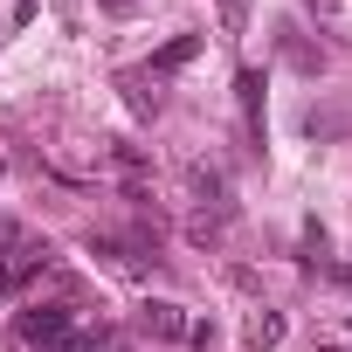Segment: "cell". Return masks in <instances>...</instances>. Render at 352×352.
<instances>
[{
  "label": "cell",
  "mask_w": 352,
  "mask_h": 352,
  "mask_svg": "<svg viewBox=\"0 0 352 352\" xmlns=\"http://www.w3.org/2000/svg\"><path fill=\"white\" fill-rule=\"evenodd\" d=\"M14 331H21V345L28 352H76V311L69 304H28L21 318H14Z\"/></svg>",
  "instance_id": "1"
},
{
  "label": "cell",
  "mask_w": 352,
  "mask_h": 352,
  "mask_svg": "<svg viewBox=\"0 0 352 352\" xmlns=\"http://www.w3.org/2000/svg\"><path fill=\"white\" fill-rule=\"evenodd\" d=\"M138 331H152V338H187L194 318L173 304V297H145V304H138Z\"/></svg>",
  "instance_id": "2"
},
{
  "label": "cell",
  "mask_w": 352,
  "mask_h": 352,
  "mask_svg": "<svg viewBox=\"0 0 352 352\" xmlns=\"http://www.w3.org/2000/svg\"><path fill=\"white\" fill-rule=\"evenodd\" d=\"M242 345H249V352H276V345H283V311L256 304V311L242 318Z\"/></svg>",
  "instance_id": "3"
},
{
  "label": "cell",
  "mask_w": 352,
  "mask_h": 352,
  "mask_svg": "<svg viewBox=\"0 0 352 352\" xmlns=\"http://www.w3.org/2000/svg\"><path fill=\"white\" fill-rule=\"evenodd\" d=\"M235 104H242L249 138H263V69H235Z\"/></svg>",
  "instance_id": "4"
},
{
  "label": "cell",
  "mask_w": 352,
  "mask_h": 352,
  "mask_svg": "<svg viewBox=\"0 0 352 352\" xmlns=\"http://www.w3.org/2000/svg\"><path fill=\"white\" fill-rule=\"evenodd\" d=\"M201 49H208V35H173V42H166V49L152 56V76H166V69H180V63H194Z\"/></svg>",
  "instance_id": "5"
},
{
  "label": "cell",
  "mask_w": 352,
  "mask_h": 352,
  "mask_svg": "<svg viewBox=\"0 0 352 352\" xmlns=\"http://www.w3.org/2000/svg\"><path fill=\"white\" fill-rule=\"evenodd\" d=\"M76 352H124V331H118V324H97V331H76Z\"/></svg>",
  "instance_id": "6"
},
{
  "label": "cell",
  "mask_w": 352,
  "mask_h": 352,
  "mask_svg": "<svg viewBox=\"0 0 352 352\" xmlns=\"http://www.w3.org/2000/svg\"><path fill=\"white\" fill-rule=\"evenodd\" d=\"M221 35H242V0H221Z\"/></svg>",
  "instance_id": "7"
},
{
  "label": "cell",
  "mask_w": 352,
  "mask_h": 352,
  "mask_svg": "<svg viewBox=\"0 0 352 352\" xmlns=\"http://www.w3.org/2000/svg\"><path fill=\"white\" fill-rule=\"evenodd\" d=\"M97 8H104V14H138L145 0H97Z\"/></svg>",
  "instance_id": "8"
}]
</instances>
